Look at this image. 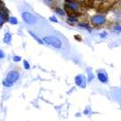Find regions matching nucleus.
<instances>
[{
	"mask_svg": "<svg viewBox=\"0 0 121 121\" xmlns=\"http://www.w3.org/2000/svg\"><path fill=\"white\" fill-rule=\"evenodd\" d=\"M107 34H108V33L105 31V32H103V33H101V34H100V36L102 37V38H105V37H107Z\"/></svg>",
	"mask_w": 121,
	"mask_h": 121,
	"instance_id": "nucleus-21",
	"label": "nucleus"
},
{
	"mask_svg": "<svg viewBox=\"0 0 121 121\" xmlns=\"http://www.w3.org/2000/svg\"><path fill=\"white\" fill-rule=\"evenodd\" d=\"M84 114H88V110H86V109L84 110Z\"/></svg>",
	"mask_w": 121,
	"mask_h": 121,
	"instance_id": "nucleus-22",
	"label": "nucleus"
},
{
	"mask_svg": "<svg viewBox=\"0 0 121 121\" xmlns=\"http://www.w3.org/2000/svg\"><path fill=\"white\" fill-rule=\"evenodd\" d=\"M3 42L5 44H11V42H12V34L10 32H6L5 33L4 38H3Z\"/></svg>",
	"mask_w": 121,
	"mask_h": 121,
	"instance_id": "nucleus-8",
	"label": "nucleus"
},
{
	"mask_svg": "<svg viewBox=\"0 0 121 121\" xmlns=\"http://www.w3.org/2000/svg\"><path fill=\"white\" fill-rule=\"evenodd\" d=\"M87 72H88V74H87V76H88V82H91V80L93 79V78H94V76L91 73V70H90V69H87Z\"/></svg>",
	"mask_w": 121,
	"mask_h": 121,
	"instance_id": "nucleus-14",
	"label": "nucleus"
},
{
	"mask_svg": "<svg viewBox=\"0 0 121 121\" xmlns=\"http://www.w3.org/2000/svg\"><path fill=\"white\" fill-rule=\"evenodd\" d=\"M29 34L31 35V36H32V37H33V38H34V39L36 40V41H37V42H38L39 44H41V45H44V42H43V40H42V39H40V38H39V37H38V36H37V35H36L35 33H33V32H31V31H29Z\"/></svg>",
	"mask_w": 121,
	"mask_h": 121,
	"instance_id": "nucleus-10",
	"label": "nucleus"
},
{
	"mask_svg": "<svg viewBox=\"0 0 121 121\" xmlns=\"http://www.w3.org/2000/svg\"><path fill=\"white\" fill-rule=\"evenodd\" d=\"M43 42L44 44H48L49 46H52L55 48H62V42L61 40L58 39L57 37L55 36H47L43 39Z\"/></svg>",
	"mask_w": 121,
	"mask_h": 121,
	"instance_id": "nucleus-2",
	"label": "nucleus"
},
{
	"mask_svg": "<svg viewBox=\"0 0 121 121\" xmlns=\"http://www.w3.org/2000/svg\"><path fill=\"white\" fill-rule=\"evenodd\" d=\"M2 83H3V85H4L5 87H11V86H13V83H12V82H10L9 80H7L6 78L3 80V82H2Z\"/></svg>",
	"mask_w": 121,
	"mask_h": 121,
	"instance_id": "nucleus-13",
	"label": "nucleus"
},
{
	"mask_svg": "<svg viewBox=\"0 0 121 121\" xmlns=\"http://www.w3.org/2000/svg\"><path fill=\"white\" fill-rule=\"evenodd\" d=\"M75 82L78 86L82 87V88H85L86 87V78H84V76L82 75H78L75 78Z\"/></svg>",
	"mask_w": 121,
	"mask_h": 121,
	"instance_id": "nucleus-7",
	"label": "nucleus"
},
{
	"mask_svg": "<svg viewBox=\"0 0 121 121\" xmlns=\"http://www.w3.org/2000/svg\"><path fill=\"white\" fill-rule=\"evenodd\" d=\"M49 21H50V22H58L57 17H54V16H52V17H49Z\"/></svg>",
	"mask_w": 121,
	"mask_h": 121,
	"instance_id": "nucleus-18",
	"label": "nucleus"
},
{
	"mask_svg": "<svg viewBox=\"0 0 121 121\" xmlns=\"http://www.w3.org/2000/svg\"><path fill=\"white\" fill-rule=\"evenodd\" d=\"M107 22V18L104 15H95L91 17V23L94 25V26H102L106 23Z\"/></svg>",
	"mask_w": 121,
	"mask_h": 121,
	"instance_id": "nucleus-3",
	"label": "nucleus"
},
{
	"mask_svg": "<svg viewBox=\"0 0 121 121\" xmlns=\"http://www.w3.org/2000/svg\"><path fill=\"white\" fill-rule=\"evenodd\" d=\"M78 22V18L76 16H74V17H70L67 19V22L70 23V24H74L75 22Z\"/></svg>",
	"mask_w": 121,
	"mask_h": 121,
	"instance_id": "nucleus-9",
	"label": "nucleus"
},
{
	"mask_svg": "<svg viewBox=\"0 0 121 121\" xmlns=\"http://www.w3.org/2000/svg\"><path fill=\"white\" fill-rule=\"evenodd\" d=\"M23 66H24V68L26 70H29L30 69V64H29V62L27 61V60H24V61H23Z\"/></svg>",
	"mask_w": 121,
	"mask_h": 121,
	"instance_id": "nucleus-16",
	"label": "nucleus"
},
{
	"mask_svg": "<svg viewBox=\"0 0 121 121\" xmlns=\"http://www.w3.org/2000/svg\"><path fill=\"white\" fill-rule=\"evenodd\" d=\"M78 25H79L80 27H82V28H85V29H87L89 32H91V28L89 27V25H88V24H85V23H79Z\"/></svg>",
	"mask_w": 121,
	"mask_h": 121,
	"instance_id": "nucleus-15",
	"label": "nucleus"
},
{
	"mask_svg": "<svg viewBox=\"0 0 121 121\" xmlns=\"http://www.w3.org/2000/svg\"><path fill=\"white\" fill-rule=\"evenodd\" d=\"M8 22H9L10 23H11V24H13V25H16V24H17V23H18L17 18V17H9Z\"/></svg>",
	"mask_w": 121,
	"mask_h": 121,
	"instance_id": "nucleus-11",
	"label": "nucleus"
},
{
	"mask_svg": "<svg viewBox=\"0 0 121 121\" xmlns=\"http://www.w3.org/2000/svg\"><path fill=\"white\" fill-rule=\"evenodd\" d=\"M13 60L15 62H19L22 60V57L21 56H18V55H15L14 57H13Z\"/></svg>",
	"mask_w": 121,
	"mask_h": 121,
	"instance_id": "nucleus-17",
	"label": "nucleus"
},
{
	"mask_svg": "<svg viewBox=\"0 0 121 121\" xmlns=\"http://www.w3.org/2000/svg\"><path fill=\"white\" fill-rule=\"evenodd\" d=\"M97 78L99 79V82L102 83H108V74L105 70H98Z\"/></svg>",
	"mask_w": 121,
	"mask_h": 121,
	"instance_id": "nucleus-5",
	"label": "nucleus"
},
{
	"mask_svg": "<svg viewBox=\"0 0 121 121\" xmlns=\"http://www.w3.org/2000/svg\"><path fill=\"white\" fill-rule=\"evenodd\" d=\"M54 11H55V13L56 14H58V15H60V16H65V12H64V10L63 9H61V8H55L54 9Z\"/></svg>",
	"mask_w": 121,
	"mask_h": 121,
	"instance_id": "nucleus-12",
	"label": "nucleus"
},
{
	"mask_svg": "<svg viewBox=\"0 0 121 121\" xmlns=\"http://www.w3.org/2000/svg\"><path fill=\"white\" fill-rule=\"evenodd\" d=\"M115 28H114V31L115 32H120V26L119 25H117V26H114Z\"/></svg>",
	"mask_w": 121,
	"mask_h": 121,
	"instance_id": "nucleus-20",
	"label": "nucleus"
},
{
	"mask_svg": "<svg viewBox=\"0 0 121 121\" xmlns=\"http://www.w3.org/2000/svg\"><path fill=\"white\" fill-rule=\"evenodd\" d=\"M22 19H23V22H26L27 24H35L37 22V17L34 16L33 14L31 13H29V12H23L22 14Z\"/></svg>",
	"mask_w": 121,
	"mask_h": 121,
	"instance_id": "nucleus-4",
	"label": "nucleus"
},
{
	"mask_svg": "<svg viewBox=\"0 0 121 121\" xmlns=\"http://www.w3.org/2000/svg\"><path fill=\"white\" fill-rule=\"evenodd\" d=\"M65 10L64 12H67L70 17H74V15H79V12H82V4L76 1H65Z\"/></svg>",
	"mask_w": 121,
	"mask_h": 121,
	"instance_id": "nucleus-1",
	"label": "nucleus"
},
{
	"mask_svg": "<svg viewBox=\"0 0 121 121\" xmlns=\"http://www.w3.org/2000/svg\"><path fill=\"white\" fill-rule=\"evenodd\" d=\"M5 57V53L3 52V50H1V49H0V58H4Z\"/></svg>",
	"mask_w": 121,
	"mask_h": 121,
	"instance_id": "nucleus-19",
	"label": "nucleus"
},
{
	"mask_svg": "<svg viewBox=\"0 0 121 121\" xmlns=\"http://www.w3.org/2000/svg\"><path fill=\"white\" fill-rule=\"evenodd\" d=\"M18 78H19V73L17 71H11V72H9L8 75H7V78H6V79L9 80L10 82H12L13 84L17 82Z\"/></svg>",
	"mask_w": 121,
	"mask_h": 121,
	"instance_id": "nucleus-6",
	"label": "nucleus"
}]
</instances>
